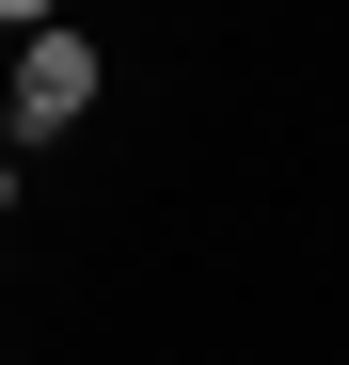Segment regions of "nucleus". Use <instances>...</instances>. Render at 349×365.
Listing matches in <instances>:
<instances>
[{
  "label": "nucleus",
  "instance_id": "2",
  "mask_svg": "<svg viewBox=\"0 0 349 365\" xmlns=\"http://www.w3.org/2000/svg\"><path fill=\"white\" fill-rule=\"evenodd\" d=\"M0 16H16V48H32V32H64V0H0Z\"/></svg>",
  "mask_w": 349,
  "mask_h": 365
},
{
  "label": "nucleus",
  "instance_id": "1",
  "mask_svg": "<svg viewBox=\"0 0 349 365\" xmlns=\"http://www.w3.org/2000/svg\"><path fill=\"white\" fill-rule=\"evenodd\" d=\"M95 32H32L16 48V143H48V128H80V111H95Z\"/></svg>",
  "mask_w": 349,
  "mask_h": 365
}]
</instances>
